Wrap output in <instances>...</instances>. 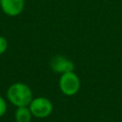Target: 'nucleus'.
Segmentation results:
<instances>
[{
    "instance_id": "obj_1",
    "label": "nucleus",
    "mask_w": 122,
    "mask_h": 122,
    "mask_svg": "<svg viewBox=\"0 0 122 122\" xmlns=\"http://www.w3.org/2000/svg\"><path fill=\"white\" fill-rule=\"evenodd\" d=\"M7 96L10 102L14 106L27 107L32 100V92L30 88L21 82H17L10 86L7 91Z\"/></svg>"
},
{
    "instance_id": "obj_2",
    "label": "nucleus",
    "mask_w": 122,
    "mask_h": 122,
    "mask_svg": "<svg viewBox=\"0 0 122 122\" xmlns=\"http://www.w3.org/2000/svg\"><path fill=\"white\" fill-rule=\"evenodd\" d=\"M59 89L65 95L71 96L77 93L80 89V79L73 71L61 74L59 78Z\"/></svg>"
},
{
    "instance_id": "obj_3",
    "label": "nucleus",
    "mask_w": 122,
    "mask_h": 122,
    "mask_svg": "<svg viewBox=\"0 0 122 122\" xmlns=\"http://www.w3.org/2000/svg\"><path fill=\"white\" fill-rule=\"evenodd\" d=\"M29 109L32 115L38 118H45L49 116L52 110L53 106L50 99L46 97H36L32 98L31 102L29 105Z\"/></svg>"
},
{
    "instance_id": "obj_4",
    "label": "nucleus",
    "mask_w": 122,
    "mask_h": 122,
    "mask_svg": "<svg viewBox=\"0 0 122 122\" xmlns=\"http://www.w3.org/2000/svg\"><path fill=\"white\" fill-rule=\"evenodd\" d=\"M51 69L56 72V73H66V72H70V71H73L74 70V64L73 62L63 56V55H55L51 58V63H50Z\"/></svg>"
},
{
    "instance_id": "obj_5",
    "label": "nucleus",
    "mask_w": 122,
    "mask_h": 122,
    "mask_svg": "<svg viewBox=\"0 0 122 122\" xmlns=\"http://www.w3.org/2000/svg\"><path fill=\"white\" fill-rule=\"evenodd\" d=\"M25 6L24 0H0L1 10L9 16H16L20 14Z\"/></svg>"
},
{
    "instance_id": "obj_6",
    "label": "nucleus",
    "mask_w": 122,
    "mask_h": 122,
    "mask_svg": "<svg viewBox=\"0 0 122 122\" xmlns=\"http://www.w3.org/2000/svg\"><path fill=\"white\" fill-rule=\"evenodd\" d=\"M31 112L27 107H18L15 112V121L16 122H30Z\"/></svg>"
},
{
    "instance_id": "obj_7",
    "label": "nucleus",
    "mask_w": 122,
    "mask_h": 122,
    "mask_svg": "<svg viewBox=\"0 0 122 122\" xmlns=\"http://www.w3.org/2000/svg\"><path fill=\"white\" fill-rule=\"evenodd\" d=\"M8 48V41L5 37L0 35V54L4 53Z\"/></svg>"
},
{
    "instance_id": "obj_8",
    "label": "nucleus",
    "mask_w": 122,
    "mask_h": 122,
    "mask_svg": "<svg viewBox=\"0 0 122 122\" xmlns=\"http://www.w3.org/2000/svg\"><path fill=\"white\" fill-rule=\"evenodd\" d=\"M6 110H7V105H6V102L5 100L3 99V97L0 95V117L3 116L6 112Z\"/></svg>"
}]
</instances>
